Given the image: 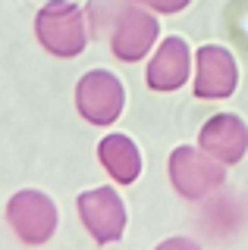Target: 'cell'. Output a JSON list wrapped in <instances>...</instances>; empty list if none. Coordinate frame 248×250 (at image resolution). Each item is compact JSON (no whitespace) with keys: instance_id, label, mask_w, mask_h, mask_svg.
Returning <instances> with one entry per match:
<instances>
[{"instance_id":"1","label":"cell","mask_w":248,"mask_h":250,"mask_svg":"<svg viewBox=\"0 0 248 250\" xmlns=\"http://www.w3.org/2000/svg\"><path fill=\"white\" fill-rule=\"evenodd\" d=\"M35 35L53 57H79L88 44V22L85 10L66 0H50L35 19Z\"/></svg>"},{"instance_id":"2","label":"cell","mask_w":248,"mask_h":250,"mask_svg":"<svg viewBox=\"0 0 248 250\" xmlns=\"http://www.w3.org/2000/svg\"><path fill=\"white\" fill-rule=\"evenodd\" d=\"M170 182L185 200H201L223 185V163L204 147H176L170 156Z\"/></svg>"},{"instance_id":"3","label":"cell","mask_w":248,"mask_h":250,"mask_svg":"<svg viewBox=\"0 0 248 250\" xmlns=\"http://www.w3.org/2000/svg\"><path fill=\"white\" fill-rule=\"evenodd\" d=\"M6 222L16 238L28 247H41L57 229V207L41 191H19L6 203Z\"/></svg>"},{"instance_id":"4","label":"cell","mask_w":248,"mask_h":250,"mask_svg":"<svg viewBox=\"0 0 248 250\" xmlns=\"http://www.w3.org/2000/svg\"><path fill=\"white\" fill-rule=\"evenodd\" d=\"M157 35H160L157 19L135 0V3L123 6V13L116 16V25L110 35V50L123 62H138L151 53V47L157 44Z\"/></svg>"},{"instance_id":"5","label":"cell","mask_w":248,"mask_h":250,"mask_svg":"<svg viewBox=\"0 0 248 250\" xmlns=\"http://www.w3.org/2000/svg\"><path fill=\"white\" fill-rule=\"evenodd\" d=\"M123 84L113 72H104V69H95L79 82L75 88V106H79L82 119H88L91 125H110L120 119L123 113Z\"/></svg>"},{"instance_id":"6","label":"cell","mask_w":248,"mask_h":250,"mask_svg":"<svg viewBox=\"0 0 248 250\" xmlns=\"http://www.w3.org/2000/svg\"><path fill=\"white\" fill-rule=\"evenodd\" d=\"M79 216L95 244H116L126 229V207L113 188H95L79 194Z\"/></svg>"},{"instance_id":"7","label":"cell","mask_w":248,"mask_h":250,"mask_svg":"<svg viewBox=\"0 0 248 250\" xmlns=\"http://www.w3.org/2000/svg\"><path fill=\"white\" fill-rule=\"evenodd\" d=\"M236 60L229 50L207 44L195 53V97L201 100H223L236 91Z\"/></svg>"},{"instance_id":"8","label":"cell","mask_w":248,"mask_h":250,"mask_svg":"<svg viewBox=\"0 0 248 250\" xmlns=\"http://www.w3.org/2000/svg\"><path fill=\"white\" fill-rule=\"evenodd\" d=\"M198 147H204L214 160H220L223 166L239 163L248 150V128L239 116L220 113L214 119H207V125L198 135Z\"/></svg>"},{"instance_id":"9","label":"cell","mask_w":248,"mask_h":250,"mask_svg":"<svg viewBox=\"0 0 248 250\" xmlns=\"http://www.w3.org/2000/svg\"><path fill=\"white\" fill-rule=\"evenodd\" d=\"M192 53L182 38H164L154 60L148 62V84L154 91H176L189 82Z\"/></svg>"},{"instance_id":"10","label":"cell","mask_w":248,"mask_h":250,"mask_svg":"<svg viewBox=\"0 0 248 250\" xmlns=\"http://www.w3.org/2000/svg\"><path fill=\"white\" fill-rule=\"evenodd\" d=\"M98 156H100V166L120 185H132L142 175V153L132 144V138L126 135H107L98 147Z\"/></svg>"},{"instance_id":"11","label":"cell","mask_w":248,"mask_h":250,"mask_svg":"<svg viewBox=\"0 0 248 250\" xmlns=\"http://www.w3.org/2000/svg\"><path fill=\"white\" fill-rule=\"evenodd\" d=\"M142 6H148V10H154V13H164V16H170V13H179V10H185L189 6V0H138Z\"/></svg>"}]
</instances>
